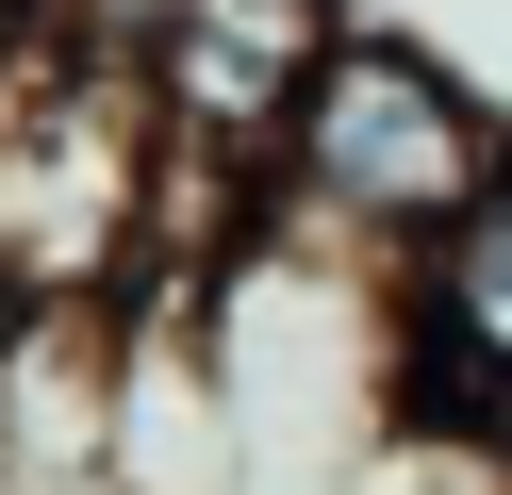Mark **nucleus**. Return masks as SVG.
I'll return each mask as SVG.
<instances>
[{"label":"nucleus","instance_id":"obj_1","mask_svg":"<svg viewBox=\"0 0 512 495\" xmlns=\"http://www.w3.org/2000/svg\"><path fill=\"white\" fill-rule=\"evenodd\" d=\"M496 165H512V116L463 83V50H430V33H397V17H347V50L314 66V99H298V132H281L265 198H281L298 248L397 281Z\"/></svg>","mask_w":512,"mask_h":495},{"label":"nucleus","instance_id":"obj_2","mask_svg":"<svg viewBox=\"0 0 512 495\" xmlns=\"http://www.w3.org/2000/svg\"><path fill=\"white\" fill-rule=\"evenodd\" d=\"M380 413L512 462V165L380 281Z\"/></svg>","mask_w":512,"mask_h":495}]
</instances>
